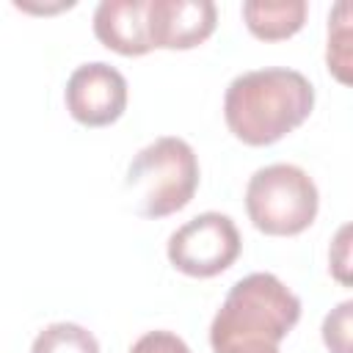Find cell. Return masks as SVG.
I'll return each instance as SVG.
<instances>
[{
    "mask_svg": "<svg viewBox=\"0 0 353 353\" xmlns=\"http://www.w3.org/2000/svg\"><path fill=\"white\" fill-rule=\"evenodd\" d=\"M314 108V85L295 69L268 66L237 74L223 97L232 135L248 146H270L301 127Z\"/></svg>",
    "mask_w": 353,
    "mask_h": 353,
    "instance_id": "obj_1",
    "label": "cell"
},
{
    "mask_svg": "<svg viewBox=\"0 0 353 353\" xmlns=\"http://www.w3.org/2000/svg\"><path fill=\"white\" fill-rule=\"evenodd\" d=\"M301 320L298 295L273 273H251L232 284L210 325V345L270 342L279 345Z\"/></svg>",
    "mask_w": 353,
    "mask_h": 353,
    "instance_id": "obj_2",
    "label": "cell"
},
{
    "mask_svg": "<svg viewBox=\"0 0 353 353\" xmlns=\"http://www.w3.org/2000/svg\"><path fill=\"white\" fill-rule=\"evenodd\" d=\"M199 188V157L176 135L146 143L127 165L124 190L143 218H165L190 204Z\"/></svg>",
    "mask_w": 353,
    "mask_h": 353,
    "instance_id": "obj_3",
    "label": "cell"
},
{
    "mask_svg": "<svg viewBox=\"0 0 353 353\" xmlns=\"http://www.w3.org/2000/svg\"><path fill=\"white\" fill-rule=\"evenodd\" d=\"M320 193L312 176L292 163H273L251 174L245 188V210L251 223L273 237L301 234L312 226Z\"/></svg>",
    "mask_w": 353,
    "mask_h": 353,
    "instance_id": "obj_4",
    "label": "cell"
},
{
    "mask_svg": "<svg viewBox=\"0 0 353 353\" xmlns=\"http://www.w3.org/2000/svg\"><path fill=\"white\" fill-rule=\"evenodd\" d=\"M240 232L223 212H201L168 237V262L193 279H210L240 256Z\"/></svg>",
    "mask_w": 353,
    "mask_h": 353,
    "instance_id": "obj_5",
    "label": "cell"
},
{
    "mask_svg": "<svg viewBox=\"0 0 353 353\" xmlns=\"http://www.w3.org/2000/svg\"><path fill=\"white\" fill-rule=\"evenodd\" d=\"M63 99L74 121L85 127H108L121 119L127 108V80L116 66L91 61L69 74Z\"/></svg>",
    "mask_w": 353,
    "mask_h": 353,
    "instance_id": "obj_6",
    "label": "cell"
},
{
    "mask_svg": "<svg viewBox=\"0 0 353 353\" xmlns=\"http://www.w3.org/2000/svg\"><path fill=\"white\" fill-rule=\"evenodd\" d=\"M218 11L210 0H149L146 33L160 50H190L215 30Z\"/></svg>",
    "mask_w": 353,
    "mask_h": 353,
    "instance_id": "obj_7",
    "label": "cell"
},
{
    "mask_svg": "<svg viewBox=\"0 0 353 353\" xmlns=\"http://www.w3.org/2000/svg\"><path fill=\"white\" fill-rule=\"evenodd\" d=\"M146 3L149 0H102L94 11V36L119 55H146L152 50Z\"/></svg>",
    "mask_w": 353,
    "mask_h": 353,
    "instance_id": "obj_8",
    "label": "cell"
},
{
    "mask_svg": "<svg viewBox=\"0 0 353 353\" xmlns=\"http://www.w3.org/2000/svg\"><path fill=\"white\" fill-rule=\"evenodd\" d=\"M243 19L248 30L262 41L290 39L306 22V3L303 0H248L243 3Z\"/></svg>",
    "mask_w": 353,
    "mask_h": 353,
    "instance_id": "obj_9",
    "label": "cell"
},
{
    "mask_svg": "<svg viewBox=\"0 0 353 353\" xmlns=\"http://www.w3.org/2000/svg\"><path fill=\"white\" fill-rule=\"evenodd\" d=\"M30 353H99V342L77 323H52L39 331Z\"/></svg>",
    "mask_w": 353,
    "mask_h": 353,
    "instance_id": "obj_10",
    "label": "cell"
},
{
    "mask_svg": "<svg viewBox=\"0 0 353 353\" xmlns=\"http://www.w3.org/2000/svg\"><path fill=\"white\" fill-rule=\"evenodd\" d=\"M347 14H350V6L342 0L334 14L328 17V69L342 80V83H350V25H347Z\"/></svg>",
    "mask_w": 353,
    "mask_h": 353,
    "instance_id": "obj_11",
    "label": "cell"
},
{
    "mask_svg": "<svg viewBox=\"0 0 353 353\" xmlns=\"http://www.w3.org/2000/svg\"><path fill=\"white\" fill-rule=\"evenodd\" d=\"M350 314H353V301H342L323 320V342L331 353H350Z\"/></svg>",
    "mask_w": 353,
    "mask_h": 353,
    "instance_id": "obj_12",
    "label": "cell"
},
{
    "mask_svg": "<svg viewBox=\"0 0 353 353\" xmlns=\"http://www.w3.org/2000/svg\"><path fill=\"white\" fill-rule=\"evenodd\" d=\"M130 353H190V347L171 331H149L130 347Z\"/></svg>",
    "mask_w": 353,
    "mask_h": 353,
    "instance_id": "obj_13",
    "label": "cell"
},
{
    "mask_svg": "<svg viewBox=\"0 0 353 353\" xmlns=\"http://www.w3.org/2000/svg\"><path fill=\"white\" fill-rule=\"evenodd\" d=\"M347 234H350V226H342L334 245H331V254H328L331 256V270L342 284H350V273H347V268H350V254H347L350 243H347Z\"/></svg>",
    "mask_w": 353,
    "mask_h": 353,
    "instance_id": "obj_14",
    "label": "cell"
}]
</instances>
